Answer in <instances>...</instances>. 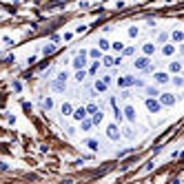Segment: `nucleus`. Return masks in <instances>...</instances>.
Instances as JSON below:
<instances>
[{
	"instance_id": "obj_1",
	"label": "nucleus",
	"mask_w": 184,
	"mask_h": 184,
	"mask_svg": "<svg viewBox=\"0 0 184 184\" xmlns=\"http://www.w3.org/2000/svg\"><path fill=\"white\" fill-rule=\"evenodd\" d=\"M75 64H78V67H82V64H84V53H80V56H78V60H75Z\"/></svg>"
},
{
	"instance_id": "obj_4",
	"label": "nucleus",
	"mask_w": 184,
	"mask_h": 184,
	"mask_svg": "<svg viewBox=\"0 0 184 184\" xmlns=\"http://www.w3.org/2000/svg\"><path fill=\"white\" fill-rule=\"evenodd\" d=\"M84 116H87V113H84V109H78V111H75V118H84Z\"/></svg>"
},
{
	"instance_id": "obj_3",
	"label": "nucleus",
	"mask_w": 184,
	"mask_h": 184,
	"mask_svg": "<svg viewBox=\"0 0 184 184\" xmlns=\"http://www.w3.org/2000/svg\"><path fill=\"white\" fill-rule=\"evenodd\" d=\"M109 135H111V138H118V131H116V126H111V129H109Z\"/></svg>"
},
{
	"instance_id": "obj_2",
	"label": "nucleus",
	"mask_w": 184,
	"mask_h": 184,
	"mask_svg": "<svg viewBox=\"0 0 184 184\" xmlns=\"http://www.w3.org/2000/svg\"><path fill=\"white\" fill-rule=\"evenodd\" d=\"M149 109H151V111H158V102H153V100H149Z\"/></svg>"
}]
</instances>
